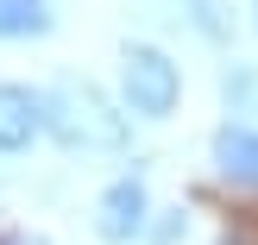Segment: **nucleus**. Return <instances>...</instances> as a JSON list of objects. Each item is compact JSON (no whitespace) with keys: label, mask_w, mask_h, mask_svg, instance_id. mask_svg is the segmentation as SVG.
<instances>
[{"label":"nucleus","mask_w":258,"mask_h":245,"mask_svg":"<svg viewBox=\"0 0 258 245\" xmlns=\"http://www.w3.org/2000/svg\"><path fill=\"white\" fill-rule=\"evenodd\" d=\"M44 132L63 151H126L133 120L101 95L88 75H57L44 88Z\"/></svg>","instance_id":"1"},{"label":"nucleus","mask_w":258,"mask_h":245,"mask_svg":"<svg viewBox=\"0 0 258 245\" xmlns=\"http://www.w3.org/2000/svg\"><path fill=\"white\" fill-rule=\"evenodd\" d=\"M120 95L139 120H164L176 107V95H183V75L158 44H126L120 50Z\"/></svg>","instance_id":"2"},{"label":"nucleus","mask_w":258,"mask_h":245,"mask_svg":"<svg viewBox=\"0 0 258 245\" xmlns=\"http://www.w3.org/2000/svg\"><path fill=\"white\" fill-rule=\"evenodd\" d=\"M145 214H151L145 176H113V183L101 189V201H95V233L120 245V239H133L139 226H145Z\"/></svg>","instance_id":"3"},{"label":"nucleus","mask_w":258,"mask_h":245,"mask_svg":"<svg viewBox=\"0 0 258 245\" xmlns=\"http://www.w3.org/2000/svg\"><path fill=\"white\" fill-rule=\"evenodd\" d=\"M38 132H44V95L0 82V151H25Z\"/></svg>","instance_id":"4"},{"label":"nucleus","mask_w":258,"mask_h":245,"mask_svg":"<svg viewBox=\"0 0 258 245\" xmlns=\"http://www.w3.org/2000/svg\"><path fill=\"white\" fill-rule=\"evenodd\" d=\"M214 170L227 176V183L239 189H258V132L239 120H227L221 132H214Z\"/></svg>","instance_id":"5"},{"label":"nucleus","mask_w":258,"mask_h":245,"mask_svg":"<svg viewBox=\"0 0 258 245\" xmlns=\"http://www.w3.org/2000/svg\"><path fill=\"white\" fill-rule=\"evenodd\" d=\"M50 0H0V38H44Z\"/></svg>","instance_id":"6"},{"label":"nucleus","mask_w":258,"mask_h":245,"mask_svg":"<svg viewBox=\"0 0 258 245\" xmlns=\"http://www.w3.org/2000/svg\"><path fill=\"white\" fill-rule=\"evenodd\" d=\"M176 19H189L202 38H214V44L233 32V13H227V0H176Z\"/></svg>","instance_id":"7"},{"label":"nucleus","mask_w":258,"mask_h":245,"mask_svg":"<svg viewBox=\"0 0 258 245\" xmlns=\"http://www.w3.org/2000/svg\"><path fill=\"white\" fill-rule=\"evenodd\" d=\"M221 95H227V107H233L239 120H258V63H239V69H227Z\"/></svg>","instance_id":"8"},{"label":"nucleus","mask_w":258,"mask_h":245,"mask_svg":"<svg viewBox=\"0 0 258 245\" xmlns=\"http://www.w3.org/2000/svg\"><path fill=\"white\" fill-rule=\"evenodd\" d=\"M214 245H258V233H246V226H239V233H221Z\"/></svg>","instance_id":"9"},{"label":"nucleus","mask_w":258,"mask_h":245,"mask_svg":"<svg viewBox=\"0 0 258 245\" xmlns=\"http://www.w3.org/2000/svg\"><path fill=\"white\" fill-rule=\"evenodd\" d=\"M252 13H258V0H252ZM252 25H258V19H252Z\"/></svg>","instance_id":"10"}]
</instances>
